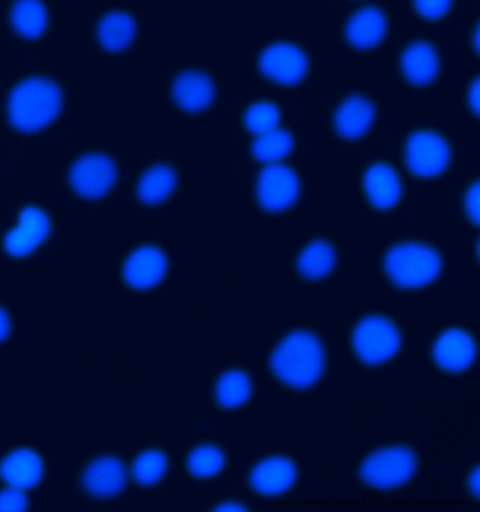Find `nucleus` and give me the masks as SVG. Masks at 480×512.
<instances>
[{
  "label": "nucleus",
  "mask_w": 480,
  "mask_h": 512,
  "mask_svg": "<svg viewBox=\"0 0 480 512\" xmlns=\"http://www.w3.org/2000/svg\"><path fill=\"white\" fill-rule=\"evenodd\" d=\"M176 183H178V175L174 168L165 164L151 166L138 181V199L147 206H157L171 197Z\"/></svg>",
  "instance_id": "b1692460"
},
{
  "label": "nucleus",
  "mask_w": 480,
  "mask_h": 512,
  "mask_svg": "<svg viewBox=\"0 0 480 512\" xmlns=\"http://www.w3.org/2000/svg\"><path fill=\"white\" fill-rule=\"evenodd\" d=\"M413 5L423 19L440 20L450 13L452 0H413Z\"/></svg>",
  "instance_id": "c756f323"
},
{
  "label": "nucleus",
  "mask_w": 480,
  "mask_h": 512,
  "mask_svg": "<svg viewBox=\"0 0 480 512\" xmlns=\"http://www.w3.org/2000/svg\"><path fill=\"white\" fill-rule=\"evenodd\" d=\"M43 460L30 449L9 453L0 465V477L15 489L26 490L36 486L43 477Z\"/></svg>",
  "instance_id": "aec40b11"
},
{
  "label": "nucleus",
  "mask_w": 480,
  "mask_h": 512,
  "mask_svg": "<svg viewBox=\"0 0 480 512\" xmlns=\"http://www.w3.org/2000/svg\"><path fill=\"white\" fill-rule=\"evenodd\" d=\"M176 105L188 113H200L212 106L216 88L209 75L202 71H185L176 76L172 85Z\"/></svg>",
  "instance_id": "f3484780"
},
{
  "label": "nucleus",
  "mask_w": 480,
  "mask_h": 512,
  "mask_svg": "<svg viewBox=\"0 0 480 512\" xmlns=\"http://www.w3.org/2000/svg\"><path fill=\"white\" fill-rule=\"evenodd\" d=\"M293 148L292 134L276 127L268 133L260 134L252 143L251 151L255 159L265 164H276L290 154Z\"/></svg>",
  "instance_id": "bb28decb"
},
{
  "label": "nucleus",
  "mask_w": 480,
  "mask_h": 512,
  "mask_svg": "<svg viewBox=\"0 0 480 512\" xmlns=\"http://www.w3.org/2000/svg\"><path fill=\"white\" fill-rule=\"evenodd\" d=\"M62 109L57 83L34 76L15 86L8 100L10 124L22 133H37L50 126Z\"/></svg>",
  "instance_id": "f03ea898"
},
{
  "label": "nucleus",
  "mask_w": 480,
  "mask_h": 512,
  "mask_svg": "<svg viewBox=\"0 0 480 512\" xmlns=\"http://www.w3.org/2000/svg\"><path fill=\"white\" fill-rule=\"evenodd\" d=\"M462 207H464L465 216L471 221L473 226L478 227L479 224V183L473 182L466 189L464 199H462Z\"/></svg>",
  "instance_id": "7c9ffc66"
},
{
  "label": "nucleus",
  "mask_w": 480,
  "mask_h": 512,
  "mask_svg": "<svg viewBox=\"0 0 480 512\" xmlns=\"http://www.w3.org/2000/svg\"><path fill=\"white\" fill-rule=\"evenodd\" d=\"M50 233V219L40 207H27L5 238V248L10 255L22 258L39 248Z\"/></svg>",
  "instance_id": "ddd939ff"
},
{
  "label": "nucleus",
  "mask_w": 480,
  "mask_h": 512,
  "mask_svg": "<svg viewBox=\"0 0 480 512\" xmlns=\"http://www.w3.org/2000/svg\"><path fill=\"white\" fill-rule=\"evenodd\" d=\"M269 366L283 386L305 392L313 389L326 373V347L313 331H290L272 349Z\"/></svg>",
  "instance_id": "f257e3e1"
},
{
  "label": "nucleus",
  "mask_w": 480,
  "mask_h": 512,
  "mask_svg": "<svg viewBox=\"0 0 480 512\" xmlns=\"http://www.w3.org/2000/svg\"><path fill=\"white\" fill-rule=\"evenodd\" d=\"M226 453L219 445L202 444L193 448L186 458V467L196 479H213L226 467Z\"/></svg>",
  "instance_id": "a878e982"
},
{
  "label": "nucleus",
  "mask_w": 480,
  "mask_h": 512,
  "mask_svg": "<svg viewBox=\"0 0 480 512\" xmlns=\"http://www.w3.org/2000/svg\"><path fill=\"white\" fill-rule=\"evenodd\" d=\"M10 331H12V321L9 314L0 307V342L9 337Z\"/></svg>",
  "instance_id": "f704fd0d"
},
{
  "label": "nucleus",
  "mask_w": 480,
  "mask_h": 512,
  "mask_svg": "<svg viewBox=\"0 0 480 512\" xmlns=\"http://www.w3.org/2000/svg\"><path fill=\"white\" fill-rule=\"evenodd\" d=\"M366 199L376 210L388 211L402 199L403 186L396 169L386 162L369 166L362 179Z\"/></svg>",
  "instance_id": "4468645a"
},
{
  "label": "nucleus",
  "mask_w": 480,
  "mask_h": 512,
  "mask_svg": "<svg viewBox=\"0 0 480 512\" xmlns=\"http://www.w3.org/2000/svg\"><path fill=\"white\" fill-rule=\"evenodd\" d=\"M254 386L251 376L243 369H229L214 383V400L224 410H237L251 400Z\"/></svg>",
  "instance_id": "4be33fe9"
},
{
  "label": "nucleus",
  "mask_w": 480,
  "mask_h": 512,
  "mask_svg": "<svg viewBox=\"0 0 480 512\" xmlns=\"http://www.w3.org/2000/svg\"><path fill=\"white\" fill-rule=\"evenodd\" d=\"M376 117L374 103L362 95H351L337 106L333 114V126L344 140H358L364 137Z\"/></svg>",
  "instance_id": "2eb2a0df"
},
{
  "label": "nucleus",
  "mask_w": 480,
  "mask_h": 512,
  "mask_svg": "<svg viewBox=\"0 0 480 512\" xmlns=\"http://www.w3.org/2000/svg\"><path fill=\"white\" fill-rule=\"evenodd\" d=\"M258 68L268 81L292 86L302 82L309 71L306 54L290 43L271 44L258 58Z\"/></svg>",
  "instance_id": "1a4fd4ad"
},
{
  "label": "nucleus",
  "mask_w": 480,
  "mask_h": 512,
  "mask_svg": "<svg viewBox=\"0 0 480 512\" xmlns=\"http://www.w3.org/2000/svg\"><path fill=\"white\" fill-rule=\"evenodd\" d=\"M10 23L20 37L39 38L47 30V8L41 0H16L10 9Z\"/></svg>",
  "instance_id": "393cba45"
},
{
  "label": "nucleus",
  "mask_w": 480,
  "mask_h": 512,
  "mask_svg": "<svg viewBox=\"0 0 480 512\" xmlns=\"http://www.w3.org/2000/svg\"><path fill=\"white\" fill-rule=\"evenodd\" d=\"M468 105L471 107L473 114H478L479 109V82L478 79L472 82L468 89Z\"/></svg>",
  "instance_id": "473e14b6"
},
{
  "label": "nucleus",
  "mask_w": 480,
  "mask_h": 512,
  "mask_svg": "<svg viewBox=\"0 0 480 512\" xmlns=\"http://www.w3.org/2000/svg\"><path fill=\"white\" fill-rule=\"evenodd\" d=\"M478 356L475 338L464 328L442 331L431 347V359L442 372L464 373L472 368Z\"/></svg>",
  "instance_id": "9d476101"
},
{
  "label": "nucleus",
  "mask_w": 480,
  "mask_h": 512,
  "mask_svg": "<svg viewBox=\"0 0 480 512\" xmlns=\"http://www.w3.org/2000/svg\"><path fill=\"white\" fill-rule=\"evenodd\" d=\"M468 490L473 497H479V466L473 467L468 476Z\"/></svg>",
  "instance_id": "c9c22d12"
},
{
  "label": "nucleus",
  "mask_w": 480,
  "mask_h": 512,
  "mask_svg": "<svg viewBox=\"0 0 480 512\" xmlns=\"http://www.w3.org/2000/svg\"><path fill=\"white\" fill-rule=\"evenodd\" d=\"M399 327L385 316H366L355 325L351 347L358 361L366 366H381L395 359L402 349Z\"/></svg>",
  "instance_id": "39448f33"
},
{
  "label": "nucleus",
  "mask_w": 480,
  "mask_h": 512,
  "mask_svg": "<svg viewBox=\"0 0 480 512\" xmlns=\"http://www.w3.org/2000/svg\"><path fill=\"white\" fill-rule=\"evenodd\" d=\"M388 33V19L381 9L365 6L358 9L345 24V38L358 50H371L382 43Z\"/></svg>",
  "instance_id": "a211bd4d"
},
{
  "label": "nucleus",
  "mask_w": 480,
  "mask_h": 512,
  "mask_svg": "<svg viewBox=\"0 0 480 512\" xmlns=\"http://www.w3.org/2000/svg\"><path fill=\"white\" fill-rule=\"evenodd\" d=\"M337 265V251L331 242L313 240L306 244L296 258V271L300 278L319 282L328 278Z\"/></svg>",
  "instance_id": "412c9836"
},
{
  "label": "nucleus",
  "mask_w": 480,
  "mask_h": 512,
  "mask_svg": "<svg viewBox=\"0 0 480 512\" xmlns=\"http://www.w3.org/2000/svg\"><path fill=\"white\" fill-rule=\"evenodd\" d=\"M167 271V255L154 245H145L131 252L123 266L124 280L137 290L153 289L160 285Z\"/></svg>",
  "instance_id": "f8f14e48"
},
{
  "label": "nucleus",
  "mask_w": 480,
  "mask_h": 512,
  "mask_svg": "<svg viewBox=\"0 0 480 512\" xmlns=\"http://www.w3.org/2000/svg\"><path fill=\"white\" fill-rule=\"evenodd\" d=\"M419 470V456L407 445H386L362 459L359 477L376 490H396L406 486Z\"/></svg>",
  "instance_id": "20e7f679"
},
{
  "label": "nucleus",
  "mask_w": 480,
  "mask_h": 512,
  "mask_svg": "<svg viewBox=\"0 0 480 512\" xmlns=\"http://www.w3.org/2000/svg\"><path fill=\"white\" fill-rule=\"evenodd\" d=\"M26 507L27 500L22 490L10 487L0 491V511H23Z\"/></svg>",
  "instance_id": "2f4dec72"
},
{
  "label": "nucleus",
  "mask_w": 480,
  "mask_h": 512,
  "mask_svg": "<svg viewBox=\"0 0 480 512\" xmlns=\"http://www.w3.org/2000/svg\"><path fill=\"white\" fill-rule=\"evenodd\" d=\"M82 483L93 497H115L126 489V466L115 456H103L86 467Z\"/></svg>",
  "instance_id": "dca6fc26"
},
{
  "label": "nucleus",
  "mask_w": 480,
  "mask_h": 512,
  "mask_svg": "<svg viewBox=\"0 0 480 512\" xmlns=\"http://www.w3.org/2000/svg\"><path fill=\"white\" fill-rule=\"evenodd\" d=\"M298 473V466L288 456H268L252 467L248 484L258 496L279 497L295 486Z\"/></svg>",
  "instance_id": "9b49d317"
},
{
  "label": "nucleus",
  "mask_w": 480,
  "mask_h": 512,
  "mask_svg": "<svg viewBox=\"0 0 480 512\" xmlns=\"http://www.w3.org/2000/svg\"><path fill=\"white\" fill-rule=\"evenodd\" d=\"M169 460L161 449H147L133 463V476L141 486H154L167 475Z\"/></svg>",
  "instance_id": "cd10ccee"
},
{
  "label": "nucleus",
  "mask_w": 480,
  "mask_h": 512,
  "mask_svg": "<svg viewBox=\"0 0 480 512\" xmlns=\"http://www.w3.org/2000/svg\"><path fill=\"white\" fill-rule=\"evenodd\" d=\"M214 511H247V505L241 503V501L237 500H226L221 501V503L216 504V507L213 508Z\"/></svg>",
  "instance_id": "72a5a7b5"
},
{
  "label": "nucleus",
  "mask_w": 480,
  "mask_h": 512,
  "mask_svg": "<svg viewBox=\"0 0 480 512\" xmlns=\"http://www.w3.org/2000/svg\"><path fill=\"white\" fill-rule=\"evenodd\" d=\"M383 272L399 289L420 290L440 278L442 258L440 252L426 242L403 241L386 252Z\"/></svg>",
  "instance_id": "7ed1b4c3"
},
{
  "label": "nucleus",
  "mask_w": 480,
  "mask_h": 512,
  "mask_svg": "<svg viewBox=\"0 0 480 512\" xmlns=\"http://www.w3.org/2000/svg\"><path fill=\"white\" fill-rule=\"evenodd\" d=\"M279 123H281V110L275 103L267 100L254 103L244 113V126L255 136L274 130L279 127Z\"/></svg>",
  "instance_id": "c85d7f7f"
},
{
  "label": "nucleus",
  "mask_w": 480,
  "mask_h": 512,
  "mask_svg": "<svg viewBox=\"0 0 480 512\" xmlns=\"http://www.w3.org/2000/svg\"><path fill=\"white\" fill-rule=\"evenodd\" d=\"M137 26L133 17L124 12L107 13L96 29L100 46L110 53H119L133 44Z\"/></svg>",
  "instance_id": "5701e85b"
},
{
  "label": "nucleus",
  "mask_w": 480,
  "mask_h": 512,
  "mask_svg": "<svg viewBox=\"0 0 480 512\" xmlns=\"http://www.w3.org/2000/svg\"><path fill=\"white\" fill-rule=\"evenodd\" d=\"M440 69V55L427 41H413L400 55V71L413 85H430L437 79Z\"/></svg>",
  "instance_id": "6ab92c4d"
},
{
  "label": "nucleus",
  "mask_w": 480,
  "mask_h": 512,
  "mask_svg": "<svg viewBox=\"0 0 480 512\" xmlns=\"http://www.w3.org/2000/svg\"><path fill=\"white\" fill-rule=\"evenodd\" d=\"M117 168L113 159L102 152H89L74 162L69 171V183L74 192L85 199L106 196L115 186Z\"/></svg>",
  "instance_id": "6e6552de"
},
{
  "label": "nucleus",
  "mask_w": 480,
  "mask_h": 512,
  "mask_svg": "<svg viewBox=\"0 0 480 512\" xmlns=\"http://www.w3.org/2000/svg\"><path fill=\"white\" fill-rule=\"evenodd\" d=\"M300 179L289 166L269 164L262 169L255 183L258 204L269 213L289 210L300 196Z\"/></svg>",
  "instance_id": "0eeeda50"
},
{
  "label": "nucleus",
  "mask_w": 480,
  "mask_h": 512,
  "mask_svg": "<svg viewBox=\"0 0 480 512\" xmlns=\"http://www.w3.org/2000/svg\"><path fill=\"white\" fill-rule=\"evenodd\" d=\"M403 155L410 174L430 179L441 175L448 168L451 148L437 131L417 130L407 138Z\"/></svg>",
  "instance_id": "423d86ee"
}]
</instances>
